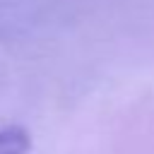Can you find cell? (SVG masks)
<instances>
[{"instance_id":"1","label":"cell","mask_w":154,"mask_h":154,"mask_svg":"<svg viewBox=\"0 0 154 154\" xmlns=\"http://www.w3.org/2000/svg\"><path fill=\"white\" fill-rule=\"evenodd\" d=\"M31 149V137L24 128L10 125L0 128V154H29Z\"/></svg>"}]
</instances>
